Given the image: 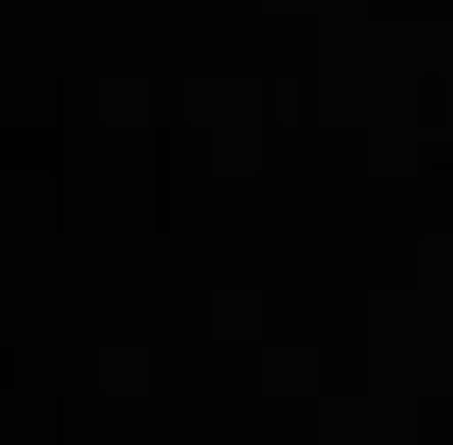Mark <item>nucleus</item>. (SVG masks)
Instances as JSON below:
<instances>
[]
</instances>
